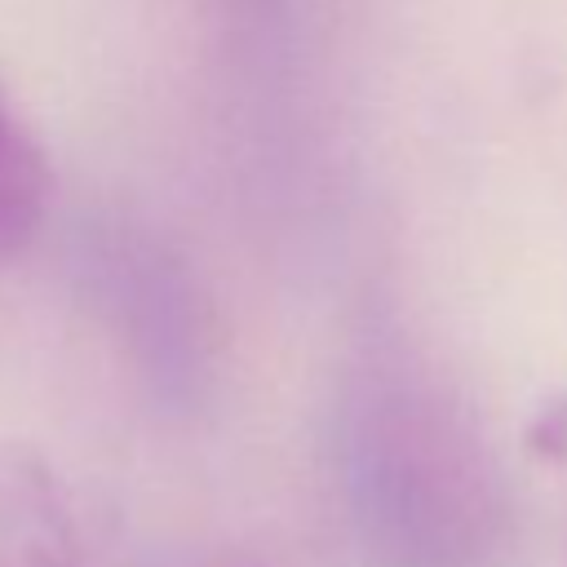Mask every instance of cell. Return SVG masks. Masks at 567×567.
Masks as SVG:
<instances>
[{
  "mask_svg": "<svg viewBox=\"0 0 567 567\" xmlns=\"http://www.w3.org/2000/svg\"><path fill=\"white\" fill-rule=\"evenodd\" d=\"M0 567H80L71 492L18 443H0Z\"/></svg>",
  "mask_w": 567,
  "mask_h": 567,
  "instance_id": "obj_2",
  "label": "cell"
},
{
  "mask_svg": "<svg viewBox=\"0 0 567 567\" xmlns=\"http://www.w3.org/2000/svg\"><path fill=\"white\" fill-rule=\"evenodd\" d=\"M337 470L372 567H496L509 483L474 412L403 354H372L337 412Z\"/></svg>",
  "mask_w": 567,
  "mask_h": 567,
  "instance_id": "obj_1",
  "label": "cell"
},
{
  "mask_svg": "<svg viewBox=\"0 0 567 567\" xmlns=\"http://www.w3.org/2000/svg\"><path fill=\"white\" fill-rule=\"evenodd\" d=\"M49 204V159L22 115L0 93V266L13 261L40 230Z\"/></svg>",
  "mask_w": 567,
  "mask_h": 567,
  "instance_id": "obj_4",
  "label": "cell"
},
{
  "mask_svg": "<svg viewBox=\"0 0 567 567\" xmlns=\"http://www.w3.org/2000/svg\"><path fill=\"white\" fill-rule=\"evenodd\" d=\"M111 292L120 319L128 315L133 341L151 354L159 372L195 363V332H199V323H190L195 297L159 252L124 248V257H111Z\"/></svg>",
  "mask_w": 567,
  "mask_h": 567,
  "instance_id": "obj_3",
  "label": "cell"
}]
</instances>
